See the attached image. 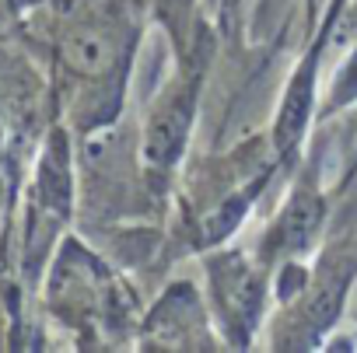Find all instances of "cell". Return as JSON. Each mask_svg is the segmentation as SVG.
<instances>
[{"instance_id": "cell-1", "label": "cell", "mask_w": 357, "mask_h": 353, "mask_svg": "<svg viewBox=\"0 0 357 353\" xmlns=\"http://www.w3.org/2000/svg\"><path fill=\"white\" fill-rule=\"evenodd\" d=\"M193 88L190 84H178L172 88L161 105L151 112V123H147V133H144V161L158 171L172 168L178 161L186 147V133L193 126Z\"/></svg>"}, {"instance_id": "cell-2", "label": "cell", "mask_w": 357, "mask_h": 353, "mask_svg": "<svg viewBox=\"0 0 357 353\" xmlns=\"http://www.w3.org/2000/svg\"><path fill=\"white\" fill-rule=\"evenodd\" d=\"M63 56L77 74L98 77L105 70H112L116 56H119V36L105 25H81L67 36L63 42Z\"/></svg>"}, {"instance_id": "cell-3", "label": "cell", "mask_w": 357, "mask_h": 353, "mask_svg": "<svg viewBox=\"0 0 357 353\" xmlns=\"http://www.w3.org/2000/svg\"><path fill=\"white\" fill-rule=\"evenodd\" d=\"M319 214H322V210H319V200H315L312 193H298V196L287 203L284 217H280V231H277L280 249H284V252L305 249V245L312 242L315 228H319Z\"/></svg>"}]
</instances>
